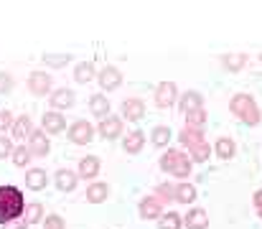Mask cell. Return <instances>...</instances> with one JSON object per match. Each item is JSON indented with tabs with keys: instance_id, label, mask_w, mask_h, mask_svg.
I'll return each instance as SVG.
<instances>
[{
	"instance_id": "cell-1",
	"label": "cell",
	"mask_w": 262,
	"mask_h": 229,
	"mask_svg": "<svg viewBox=\"0 0 262 229\" xmlns=\"http://www.w3.org/2000/svg\"><path fill=\"white\" fill-rule=\"evenodd\" d=\"M26 212V201L20 189L15 186H0V224H10L15 219H20Z\"/></svg>"
},
{
	"instance_id": "cell-2",
	"label": "cell",
	"mask_w": 262,
	"mask_h": 229,
	"mask_svg": "<svg viewBox=\"0 0 262 229\" xmlns=\"http://www.w3.org/2000/svg\"><path fill=\"white\" fill-rule=\"evenodd\" d=\"M178 140L183 148H188V158L193 163H204L209 158V143L204 140V133L201 130H193V128H183L178 133Z\"/></svg>"
},
{
	"instance_id": "cell-3",
	"label": "cell",
	"mask_w": 262,
	"mask_h": 229,
	"mask_svg": "<svg viewBox=\"0 0 262 229\" xmlns=\"http://www.w3.org/2000/svg\"><path fill=\"white\" fill-rule=\"evenodd\" d=\"M229 110H232V115H237L245 125H257L260 122V107H257V102H255V97L252 94H234L232 97V102H229Z\"/></svg>"
},
{
	"instance_id": "cell-4",
	"label": "cell",
	"mask_w": 262,
	"mask_h": 229,
	"mask_svg": "<svg viewBox=\"0 0 262 229\" xmlns=\"http://www.w3.org/2000/svg\"><path fill=\"white\" fill-rule=\"evenodd\" d=\"M161 168L166 173L176 176V178H188L191 176V168H193V160L181 151H166L161 155Z\"/></svg>"
},
{
	"instance_id": "cell-5",
	"label": "cell",
	"mask_w": 262,
	"mask_h": 229,
	"mask_svg": "<svg viewBox=\"0 0 262 229\" xmlns=\"http://www.w3.org/2000/svg\"><path fill=\"white\" fill-rule=\"evenodd\" d=\"M69 140L74 143V145H87L94 140V125L89 122V120H77V122H72L69 125Z\"/></svg>"
},
{
	"instance_id": "cell-6",
	"label": "cell",
	"mask_w": 262,
	"mask_h": 229,
	"mask_svg": "<svg viewBox=\"0 0 262 229\" xmlns=\"http://www.w3.org/2000/svg\"><path fill=\"white\" fill-rule=\"evenodd\" d=\"M176 102H178V87H176V81H161L156 87V105L166 110V107H173Z\"/></svg>"
},
{
	"instance_id": "cell-7",
	"label": "cell",
	"mask_w": 262,
	"mask_h": 229,
	"mask_svg": "<svg viewBox=\"0 0 262 229\" xmlns=\"http://www.w3.org/2000/svg\"><path fill=\"white\" fill-rule=\"evenodd\" d=\"M97 133H99L104 140H115V138H120V135H122V117H117V115H107L104 120H99Z\"/></svg>"
},
{
	"instance_id": "cell-8",
	"label": "cell",
	"mask_w": 262,
	"mask_h": 229,
	"mask_svg": "<svg viewBox=\"0 0 262 229\" xmlns=\"http://www.w3.org/2000/svg\"><path fill=\"white\" fill-rule=\"evenodd\" d=\"M120 112H122L120 117H127L130 122H138V120L145 117V102H143L140 97H127V99L122 102Z\"/></svg>"
},
{
	"instance_id": "cell-9",
	"label": "cell",
	"mask_w": 262,
	"mask_h": 229,
	"mask_svg": "<svg viewBox=\"0 0 262 229\" xmlns=\"http://www.w3.org/2000/svg\"><path fill=\"white\" fill-rule=\"evenodd\" d=\"M51 74H46V72H31L28 76V89L36 94V97H46L49 92H51Z\"/></svg>"
},
{
	"instance_id": "cell-10",
	"label": "cell",
	"mask_w": 262,
	"mask_h": 229,
	"mask_svg": "<svg viewBox=\"0 0 262 229\" xmlns=\"http://www.w3.org/2000/svg\"><path fill=\"white\" fill-rule=\"evenodd\" d=\"M138 214H140V219H161L163 217V204L156 196H145L138 204Z\"/></svg>"
},
{
	"instance_id": "cell-11",
	"label": "cell",
	"mask_w": 262,
	"mask_h": 229,
	"mask_svg": "<svg viewBox=\"0 0 262 229\" xmlns=\"http://www.w3.org/2000/svg\"><path fill=\"white\" fill-rule=\"evenodd\" d=\"M97 81H99V87H102L104 92H112V89H117V87L122 84V74H120L117 67H104V69L97 74Z\"/></svg>"
},
{
	"instance_id": "cell-12",
	"label": "cell",
	"mask_w": 262,
	"mask_h": 229,
	"mask_svg": "<svg viewBox=\"0 0 262 229\" xmlns=\"http://www.w3.org/2000/svg\"><path fill=\"white\" fill-rule=\"evenodd\" d=\"M41 125H43V133H49V135H56V133L67 130V117H64L61 112L51 110V112H46V115H43Z\"/></svg>"
},
{
	"instance_id": "cell-13",
	"label": "cell",
	"mask_w": 262,
	"mask_h": 229,
	"mask_svg": "<svg viewBox=\"0 0 262 229\" xmlns=\"http://www.w3.org/2000/svg\"><path fill=\"white\" fill-rule=\"evenodd\" d=\"M28 151L33 153L36 158H43L46 153L51 151V140L46 138L43 130H33V135L28 138Z\"/></svg>"
},
{
	"instance_id": "cell-14",
	"label": "cell",
	"mask_w": 262,
	"mask_h": 229,
	"mask_svg": "<svg viewBox=\"0 0 262 229\" xmlns=\"http://www.w3.org/2000/svg\"><path fill=\"white\" fill-rule=\"evenodd\" d=\"M49 102H51V107H54L56 112H59V110H69V107L74 105V92L67 89V87H59V89L51 92Z\"/></svg>"
},
{
	"instance_id": "cell-15",
	"label": "cell",
	"mask_w": 262,
	"mask_h": 229,
	"mask_svg": "<svg viewBox=\"0 0 262 229\" xmlns=\"http://www.w3.org/2000/svg\"><path fill=\"white\" fill-rule=\"evenodd\" d=\"M178 107H181V112L183 115H188V112H196V110H204V97L199 94V92H186V94H181L178 97Z\"/></svg>"
},
{
	"instance_id": "cell-16",
	"label": "cell",
	"mask_w": 262,
	"mask_h": 229,
	"mask_svg": "<svg viewBox=\"0 0 262 229\" xmlns=\"http://www.w3.org/2000/svg\"><path fill=\"white\" fill-rule=\"evenodd\" d=\"M46 183H49V176H46L43 168H28V171H26V189H31V191H43Z\"/></svg>"
},
{
	"instance_id": "cell-17",
	"label": "cell",
	"mask_w": 262,
	"mask_h": 229,
	"mask_svg": "<svg viewBox=\"0 0 262 229\" xmlns=\"http://www.w3.org/2000/svg\"><path fill=\"white\" fill-rule=\"evenodd\" d=\"M54 181H56V189H59V191H74L79 176H77L74 171H69V168H59L56 176H54Z\"/></svg>"
},
{
	"instance_id": "cell-18",
	"label": "cell",
	"mask_w": 262,
	"mask_h": 229,
	"mask_svg": "<svg viewBox=\"0 0 262 229\" xmlns=\"http://www.w3.org/2000/svg\"><path fill=\"white\" fill-rule=\"evenodd\" d=\"M143 145H145V133L143 130H133V133H127V138H122V151L130 153V155L140 153Z\"/></svg>"
},
{
	"instance_id": "cell-19",
	"label": "cell",
	"mask_w": 262,
	"mask_h": 229,
	"mask_svg": "<svg viewBox=\"0 0 262 229\" xmlns=\"http://www.w3.org/2000/svg\"><path fill=\"white\" fill-rule=\"evenodd\" d=\"M107 196H110V186L102 183V181H94V183L87 186V196L84 199L89 204H102V201H107Z\"/></svg>"
},
{
	"instance_id": "cell-20",
	"label": "cell",
	"mask_w": 262,
	"mask_h": 229,
	"mask_svg": "<svg viewBox=\"0 0 262 229\" xmlns=\"http://www.w3.org/2000/svg\"><path fill=\"white\" fill-rule=\"evenodd\" d=\"M183 224L188 229H209V214L204 209H191L183 217Z\"/></svg>"
},
{
	"instance_id": "cell-21",
	"label": "cell",
	"mask_w": 262,
	"mask_h": 229,
	"mask_svg": "<svg viewBox=\"0 0 262 229\" xmlns=\"http://www.w3.org/2000/svg\"><path fill=\"white\" fill-rule=\"evenodd\" d=\"M99 168H102L99 158H97V155H87V158L79 160V171H77V176H79V178H94V176L99 173Z\"/></svg>"
},
{
	"instance_id": "cell-22",
	"label": "cell",
	"mask_w": 262,
	"mask_h": 229,
	"mask_svg": "<svg viewBox=\"0 0 262 229\" xmlns=\"http://www.w3.org/2000/svg\"><path fill=\"white\" fill-rule=\"evenodd\" d=\"M89 112H92L94 117L104 120V117L110 115V99H107L104 94H92V97H89Z\"/></svg>"
},
{
	"instance_id": "cell-23",
	"label": "cell",
	"mask_w": 262,
	"mask_h": 229,
	"mask_svg": "<svg viewBox=\"0 0 262 229\" xmlns=\"http://www.w3.org/2000/svg\"><path fill=\"white\" fill-rule=\"evenodd\" d=\"M176 201L178 204H193L196 201V186L188 183V181L176 183Z\"/></svg>"
},
{
	"instance_id": "cell-24",
	"label": "cell",
	"mask_w": 262,
	"mask_h": 229,
	"mask_svg": "<svg viewBox=\"0 0 262 229\" xmlns=\"http://www.w3.org/2000/svg\"><path fill=\"white\" fill-rule=\"evenodd\" d=\"M31 135H33V122H31V117H28V115L18 117V120L13 122V138L23 140V138H31Z\"/></svg>"
},
{
	"instance_id": "cell-25",
	"label": "cell",
	"mask_w": 262,
	"mask_h": 229,
	"mask_svg": "<svg viewBox=\"0 0 262 229\" xmlns=\"http://www.w3.org/2000/svg\"><path fill=\"white\" fill-rule=\"evenodd\" d=\"M46 219V214H43V206L38 204V201H33V204H26V212H23V222L31 227V224H38V222H43Z\"/></svg>"
},
{
	"instance_id": "cell-26",
	"label": "cell",
	"mask_w": 262,
	"mask_h": 229,
	"mask_svg": "<svg viewBox=\"0 0 262 229\" xmlns=\"http://www.w3.org/2000/svg\"><path fill=\"white\" fill-rule=\"evenodd\" d=\"M214 151H216V155H219L222 160H229V158H234L237 145H234V140H232V138H219V140H216V145H214Z\"/></svg>"
},
{
	"instance_id": "cell-27",
	"label": "cell",
	"mask_w": 262,
	"mask_h": 229,
	"mask_svg": "<svg viewBox=\"0 0 262 229\" xmlns=\"http://www.w3.org/2000/svg\"><path fill=\"white\" fill-rule=\"evenodd\" d=\"M168 140H171V130H168V125H156L153 133H150V143H153L156 148H166Z\"/></svg>"
},
{
	"instance_id": "cell-28",
	"label": "cell",
	"mask_w": 262,
	"mask_h": 229,
	"mask_svg": "<svg viewBox=\"0 0 262 229\" xmlns=\"http://www.w3.org/2000/svg\"><path fill=\"white\" fill-rule=\"evenodd\" d=\"M97 76V69H94V64L92 61H82V64H77V69H74V79L79 81V84H87L89 79H94Z\"/></svg>"
},
{
	"instance_id": "cell-29",
	"label": "cell",
	"mask_w": 262,
	"mask_h": 229,
	"mask_svg": "<svg viewBox=\"0 0 262 229\" xmlns=\"http://www.w3.org/2000/svg\"><path fill=\"white\" fill-rule=\"evenodd\" d=\"M245 64H247L245 54H227V56H222V67L229 69V72H239Z\"/></svg>"
},
{
	"instance_id": "cell-30",
	"label": "cell",
	"mask_w": 262,
	"mask_h": 229,
	"mask_svg": "<svg viewBox=\"0 0 262 229\" xmlns=\"http://www.w3.org/2000/svg\"><path fill=\"white\" fill-rule=\"evenodd\" d=\"M13 165H18V168H26L31 160H33V153L28 151V145H15V151H13Z\"/></svg>"
},
{
	"instance_id": "cell-31",
	"label": "cell",
	"mask_w": 262,
	"mask_h": 229,
	"mask_svg": "<svg viewBox=\"0 0 262 229\" xmlns=\"http://www.w3.org/2000/svg\"><path fill=\"white\" fill-rule=\"evenodd\" d=\"M158 227L161 229H181L183 227V217L176 214V212H163V217L158 219Z\"/></svg>"
},
{
	"instance_id": "cell-32",
	"label": "cell",
	"mask_w": 262,
	"mask_h": 229,
	"mask_svg": "<svg viewBox=\"0 0 262 229\" xmlns=\"http://www.w3.org/2000/svg\"><path fill=\"white\" fill-rule=\"evenodd\" d=\"M41 59H43L46 67H51V69H61V67H67V64L72 61V54H43Z\"/></svg>"
},
{
	"instance_id": "cell-33",
	"label": "cell",
	"mask_w": 262,
	"mask_h": 229,
	"mask_svg": "<svg viewBox=\"0 0 262 229\" xmlns=\"http://www.w3.org/2000/svg\"><path fill=\"white\" fill-rule=\"evenodd\" d=\"M206 110H196V112H188L186 115V128H193V130H201L206 125Z\"/></svg>"
},
{
	"instance_id": "cell-34",
	"label": "cell",
	"mask_w": 262,
	"mask_h": 229,
	"mask_svg": "<svg viewBox=\"0 0 262 229\" xmlns=\"http://www.w3.org/2000/svg\"><path fill=\"white\" fill-rule=\"evenodd\" d=\"M153 196H156L161 204H163V201H176V186L173 183H158Z\"/></svg>"
},
{
	"instance_id": "cell-35",
	"label": "cell",
	"mask_w": 262,
	"mask_h": 229,
	"mask_svg": "<svg viewBox=\"0 0 262 229\" xmlns=\"http://www.w3.org/2000/svg\"><path fill=\"white\" fill-rule=\"evenodd\" d=\"M13 151H15L13 140H10V138H5V135H0V160H3V158H10Z\"/></svg>"
},
{
	"instance_id": "cell-36",
	"label": "cell",
	"mask_w": 262,
	"mask_h": 229,
	"mask_svg": "<svg viewBox=\"0 0 262 229\" xmlns=\"http://www.w3.org/2000/svg\"><path fill=\"white\" fill-rule=\"evenodd\" d=\"M43 229H64V219L59 214H49L43 222Z\"/></svg>"
},
{
	"instance_id": "cell-37",
	"label": "cell",
	"mask_w": 262,
	"mask_h": 229,
	"mask_svg": "<svg viewBox=\"0 0 262 229\" xmlns=\"http://www.w3.org/2000/svg\"><path fill=\"white\" fill-rule=\"evenodd\" d=\"M13 89V76L8 72H0V94H8Z\"/></svg>"
},
{
	"instance_id": "cell-38",
	"label": "cell",
	"mask_w": 262,
	"mask_h": 229,
	"mask_svg": "<svg viewBox=\"0 0 262 229\" xmlns=\"http://www.w3.org/2000/svg\"><path fill=\"white\" fill-rule=\"evenodd\" d=\"M10 125H13V115H10V110H0V135H3Z\"/></svg>"
},
{
	"instance_id": "cell-39",
	"label": "cell",
	"mask_w": 262,
	"mask_h": 229,
	"mask_svg": "<svg viewBox=\"0 0 262 229\" xmlns=\"http://www.w3.org/2000/svg\"><path fill=\"white\" fill-rule=\"evenodd\" d=\"M255 209H257V214H260V219H262V189L255 191Z\"/></svg>"
},
{
	"instance_id": "cell-40",
	"label": "cell",
	"mask_w": 262,
	"mask_h": 229,
	"mask_svg": "<svg viewBox=\"0 0 262 229\" xmlns=\"http://www.w3.org/2000/svg\"><path fill=\"white\" fill-rule=\"evenodd\" d=\"M3 229H28V224H26V222L20 219V222H10V224H5Z\"/></svg>"
}]
</instances>
